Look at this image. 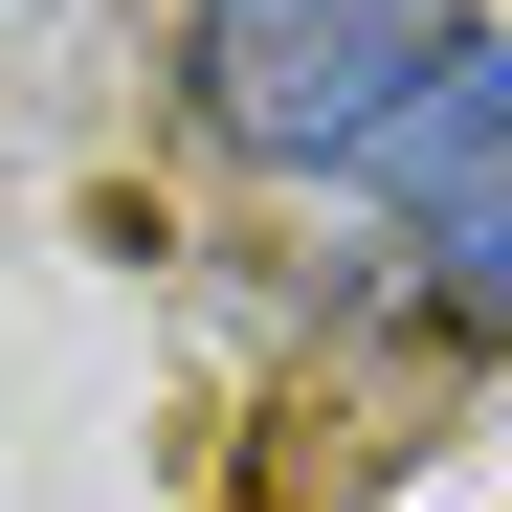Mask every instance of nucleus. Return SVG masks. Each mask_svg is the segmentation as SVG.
Returning <instances> with one entry per match:
<instances>
[{"label":"nucleus","instance_id":"obj_1","mask_svg":"<svg viewBox=\"0 0 512 512\" xmlns=\"http://www.w3.org/2000/svg\"><path fill=\"white\" fill-rule=\"evenodd\" d=\"M446 45V0H201V112L245 134V156H357L379 112H401V67Z\"/></svg>","mask_w":512,"mask_h":512},{"label":"nucleus","instance_id":"obj_2","mask_svg":"<svg viewBox=\"0 0 512 512\" xmlns=\"http://www.w3.org/2000/svg\"><path fill=\"white\" fill-rule=\"evenodd\" d=\"M334 179H357L401 245H423V223H468V201H512V45H490V23H446V45L401 67V112L334 156Z\"/></svg>","mask_w":512,"mask_h":512},{"label":"nucleus","instance_id":"obj_3","mask_svg":"<svg viewBox=\"0 0 512 512\" xmlns=\"http://www.w3.org/2000/svg\"><path fill=\"white\" fill-rule=\"evenodd\" d=\"M423 290H446L468 334H512V201H468V223H423Z\"/></svg>","mask_w":512,"mask_h":512}]
</instances>
